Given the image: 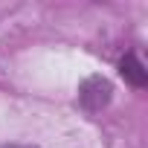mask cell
<instances>
[{"instance_id":"obj_3","label":"cell","mask_w":148,"mask_h":148,"mask_svg":"<svg viewBox=\"0 0 148 148\" xmlns=\"http://www.w3.org/2000/svg\"><path fill=\"white\" fill-rule=\"evenodd\" d=\"M0 148H35V145H0Z\"/></svg>"},{"instance_id":"obj_2","label":"cell","mask_w":148,"mask_h":148,"mask_svg":"<svg viewBox=\"0 0 148 148\" xmlns=\"http://www.w3.org/2000/svg\"><path fill=\"white\" fill-rule=\"evenodd\" d=\"M119 70H122V76L134 84V87H145V82H148V70L139 64V58L131 52V55H125L122 58V64H119Z\"/></svg>"},{"instance_id":"obj_1","label":"cell","mask_w":148,"mask_h":148,"mask_svg":"<svg viewBox=\"0 0 148 148\" xmlns=\"http://www.w3.org/2000/svg\"><path fill=\"white\" fill-rule=\"evenodd\" d=\"M110 96H113V84H110L105 76H90V79H84L82 87H79V102H82V108L90 110V113H99L102 108H108V105H110Z\"/></svg>"}]
</instances>
